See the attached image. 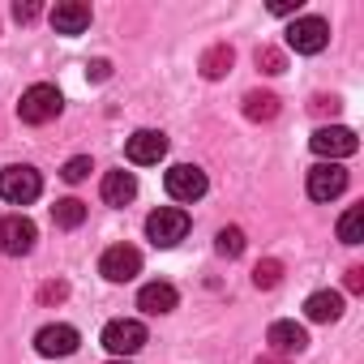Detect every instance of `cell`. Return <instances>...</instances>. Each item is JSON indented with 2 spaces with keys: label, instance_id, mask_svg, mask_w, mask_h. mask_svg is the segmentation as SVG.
<instances>
[{
  "label": "cell",
  "instance_id": "1",
  "mask_svg": "<svg viewBox=\"0 0 364 364\" xmlns=\"http://www.w3.org/2000/svg\"><path fill=\"white\" fill-rule=\"evenodd\" d=\"M146 236H150V245L171 249V245H180V240L189 236V215L180 210V206H159V210L146 219Z\"/></svg>",
  "mask_w": 364,
  "mask_h": 364
},
{
  "label": "cell",
  "instance_id": "2",
  "mask_svg": "<svg viewBox=\"0 0 364 364\" xmlns=\"http://www.w3.org/2000/svg\"><path fill=\"white\" fill-rule=\"evenodd\" d=\"M103 347H107L116 360H129V355H137V351L146 347V326H141L137 317H116V321L103 326Z\"/></svg>",
  "mask_w": 364,
  "mask_h": 364
},
{
  "label": "cell",
  "instance_id": "3",
  "mask_svg": "<svg viewBox=\"0 0 364 364\" xmlns=\"http://www.w3.org/2000/svg\"><path fill=\"white\" fill-rule=\"evenodd\" d=\"M60 107H65L60 90H56V86H48V82H39V86H31V90L22 95L18 116H22L26 124H48V120H56V116H60Z\"/></svg>",
  "mask_w": 364,
  "mask_h": 364
},
{
  "label": "cell",
  "instance_id": "4",
  "mask_svg": "<svg viewBox=\"0 0 364 364\" xmlns=\"http://www.w3.org/2000/svg\"><path fill=\"white\" fill-rule=\"evenodd\" d=\"M43 193V180L35 167H5L0 171V198L14 202V206H31Z\"/></svg>",
  "mask_w": 364,
  "mask_h": 364
},
{
  "label": "cell",
  "instance_id": "5",
  "mask_svg": "<svg viewBox=\"0 0 364 364\" xmlns=\"http://www.w3.org/2000/svg\"><path fill=\"white\" fill-rule=\"evenodd\" d=\"M326 43H330L326 18H296V22L287 26V48H291L296 56H317V52H326Z\"/></svg>",
  "mask_w": 364,
  "mask_h": 364
},
{
  "label": "cell",
  "instance_id": "6",
  "mask_svg": "<svg viewBox=\"0 0 364 364\" xmlns=\"http://www.w3.org/2000/svg\"><path fill=\"white\" fill-rule=\"evenodd\" d=\"M35 240H39V232H35V223L26 215H5L0 219V253L5 257H26L35 249Z\"/></svg>",
  "mask_w": 364,
  "mask_h": 364
},
{
  "label": "cell",
  "instance_id": "7",
  "mask_svg": "<svg viewBox=\"0 0 364 364\" xmlns=\"http://www.w3.org/2000/svg\"><path fill=\"white\" fill-rule=\"evenodd\" d=\"M163 185H167V198H176V202H198L206 193V171L193 163H176L163 176Z\"/></svg>",
  "mask_w": 364,
  "mask_h": 364
},
{
  "label": "cell",
  "instance_id": "8",
  "mask_svg": "<svg viewBox=\"0 0 364 364\" xmlns=\"http://www.w3.org/2000/svg\"><path fill=\"white\" fill-rule=\"evenodd\" d=\"M309 146H313V154H321V159H330V163H338V159H351V154L360 150L355 133H351V129H343V124L317 129V133L309 137Z\"/></svg>",
  "mask_w": 364,
  "mask_h": 364
},
{
  "label": "cell",
  "instance_id": "9",
  "mask_svg": "<svg viewBox=\"0 0 364 364\" xmlns=\"http://www.w3.org/2000/svg\"><path fill=\"white\" fill-rule=\"evenodd\" d=\"M99 274H103L107 283H129V279L141 274V253H137L133 245H112V249L99 257Z\"/></svg>",
  "mask_w": 364,
  "mask_h": 364
},
{
  "label": "cell",
  "instance_id": "10",
  "mask_svg": "<svg viewBox=\"0 0 364 364\" xmlns=\"http://www.w3.org/2000/svg\"><path fill=\"white\" fill-rule=\"evenodd\" d=\"M77 343H82V334H77L73 326H65V321L43 326V330L35 334V351H39V355H48V360H56V355H73V351H77Z\"/></svg>",
  "mask_w": 364,
  "mask_h": 364
},
{
  "label": "cell",
  "instance_id": "11",
  "mask_svg": "<svg viewBox=\"0 0 364 364\" xmlns=\"http://www.w3.org/2000/svg\"><path fill=\"white\" fill-rule=\"evenodd\" d=\"M343 189H347V171L338 163H317L309 171V198L313 202H334Z\"/></svg>",
  "mask_w": 364,
  "mask_h": 364
},
{
  "label": "cell",
  "instance_id": "12",
  "mask_svg": "<svg viewBox=\"0 0 364 364\" xmlns=\"http://www.w3.org/2000/svg\"><path fill=\"white\" fill-rule=\"evenodd\" d=\"M124 154H129V163L150 167V163H159V159L167 154V137H163L159 129H137V133L124 141Z\"/></svg>",
  "mask_w": 364,
  "mask_h": 364
},
{
  "label": "cell",
  "instance_id": "13",
  "mask_svg": "<svg viewBox=\"0 0 364 364\" xmlns=\"http://www.w3.org/2000/svg\"><path fill=\"white\" fill-rule=\"evenodd\" d=\"M266 343H270V351L274 355H300L304 347H309V334H304V326H296V321H274L270 330H266Z\"/></svg>",
  "mask_w": 364,
  "mask_h": 364
},
{
  "label": "cell",
  "instance_id": "14",
  "mask_svg": "<svg viewBox=\"0 0 364 364\" xmlns=\"http://www.w3.org/2000/svg\"><path fill=\"white\" fill-rule=\"evenodd\" d=\"M52 26H56V35H82L90 26V5H82V0H60L52 9Z\"/></svg>",
  "mask_w": 364,
  "mask_h": 364
},
{
  "label": "cell",
  "instance_id": "15",
  "mask_svg": "<svg viewBox=\"0 0 364 364\" xmlns=\"http://www.w3.org/2000/svg\"><path fill=\"white\" fill-rule=\"evenodd\" d=\"M176 304H180V296H176L171 283H146V287L137 291V309L150 313V317H163V313H171Z\"/></svg>",
  "mask_w": 364,
  "mask_h": 364
},
{
  "label": "cell",
  "instance_id": "16",
  "mask_svg": "<svg viewBox=\"0 0 364 364\" xmlns=\"http://www.w3.org/2000/svg\"><path fill=\"white\" fill-rule=\"evenodd\" d=\"M99 193H103L107 206H129L137 198V180H133V171H107L103 185H99Z\"/></svg>",
  "mask_w": 364,
  "mask_h": 364
},
{
  "label": "cell",
  "instance_id": "17",
  "mask_svg": "<svg viewBox=\"0 0 364 364\" xmlns=\"http://www.w3.org/2000/svg\"><path fill=\"white\" fill-rule=\"evenodd\" d=\"M304 317L309 321H338L343 317V296L338 291H313L304 300Z\"/></svg>",
  "mask_w": 364,
  "mask_h": 364
},
{
  "label": "cell",
  "instance_id": "18",
  "mask_svg": "<svg viewBox=\"0 0 364 364\" xmlns=\"http://www.w3.org/2000/svg\"><path fill=\"white\" fill-rule=\"evenodd\" d=\"M232 65H236V52H232L228 43H215V48H206V56H202V73H206L210 82L228 77V73H232Z\"/></svg>",
  "mask_w": 364,
  "mask_h": 364
},
{
  "label": "cell",
  "instance_id": "19",
  "mask_svg": "<svg viewBox=\"0 0 364 364\" xmlns=\"http://www.w3.org/2000/svg\"><path fill=\"white\" fill-rule=\"evenodd\" d=\"M245 116L249 120H274L279 116V95L274 90H249L245 95Z\"/></svg>",
  "mask_w": 364,
  "mask_h": 364
},
{
  "label": "cell",
  "instance_id": "20",
  "mask_svg": "<svg viewBox=\"0 0 364 364\" xmlns=\"http://www.w3.org/2000/svg\"><path fill=\"white\" fill-rule=\"evenodd\" d=\"M52 219H56V228L73 232V228H82V223H86V202L65 198V202H56V206H52Z\"/></svg>",
  "mask_w": 364,
  "mask_h": 364
},
{
  "label": "cell",
  "instance_id": "21",
  "mask_svg": "<svg viewBox=\"0 0 364 364\" xmlns=\"http://www.w3.org/2000/svg\"><path fill=\"white\" fill-rule=\"evenodd\" d=\"M338 240H343V245H360V240H364V210H360V206H351V210L338 219Z\"/></svg>",
  "mask_w": 364,
  "mask_h": 364
},
{
  "label": "cell",
  "instance_id": "22",
  "mask_svg": "<svg viewBox=\"0 0 364 364\" xmlns=\"http://www.w3.org/2000/svg\"><path fill=\"white\" fill-rule=\"evenodd\" d=\"M279 279H283V262H274V257L257 262V270H253V287L270 291V287H279Z\"/></svg>",
  "mask_w": 364,
  "mask_h": 364
},
{
  "label": "cell",
  "instance_id": "23",
  "mask_svg": "<svg viewBox=\"0 0 364 364\" xmlns=\"http://www.w3.org/2000/svg\"><path fill=\"white\" fill-rule=\"evenodd\" d=\"M215 249H219L223 257H240V253H245V232H240V228H223V232L215 236Z\"/></svg>",
  "mask_w": 364,
  "mask_h": 364
},
{
  "label": "cell",
  "instance_id": "24",
  "mask_svg": "<svg viewBox=\"0 0 364 364\" xmlns=\"http://www.w3.org/2000/svg\"><path fill=\"white\" fill-rule=\"evenodd\" d=\"M257 69L262 73H283L287 69V56L279 48H257Z\"/></svg>",
  "mask_w": 364,
  "mask_h": 364
},
{
  "label": "cell",
  "instance_id": "25",
  "mask_svg": "<svg viewBox=\"0 0 364 364\" xmlns=\"http://www.w3.org/2000/svg\"><path fill=\"white\" fill-rule=\"evenodd\" d=\"M60 176H65V180H69V185H82V180H86V176H90V159H86V154H77V159H69V163H65V171H60Z\"/></svg>",
  "mask_w": 364,
  "mask_h": 364
},
{
  "label": "cell",
  "instance_id": "26",
  "mask_svg": "<svg viewBox=\"0 0 364 364\" xmlns=\"http://www.w3.org/2000/svg\"><path fill=\"white\" fill-rule=\"evenodd\" d=\"M300 5H304V0H274L270 14H274V18H291V14L300 18Z\"/></svg>",
  "mask_w": 364,
  "mask_h": 364
},
{
  "label": "cell",
  "instance_id": "27",
  "mask_svg": "<svg viewBox=\"0 0 364 364\" xmlns=\"http://www.w3.org/2000/svg\"><path fill=\"white\" fill-rule=\"evenodd\" d=\"M65 296H69V287H65V283H43V287H39V300H43V304L65 300Z\"/></svg>",
  "mask_w": 364,
  "mask_h": 364
},
{
  "label": "cell",
  "instance_id": "28",
  "mask_svg": "<svg viewBox=\"0 0 364 364\" xmlns=\"http://www.w3.org/2000/svg\"><path fill=\"white\" fill-rule=\"evenodd\" d=\"M347 291L351 296H364V266H351L347 270Z\"/></svg>",
  "mask_w": 364,
  "mask_h": 364
},
{
  "label": "cell",
  "instance_id": "29",
  "mask_svg": "<svg viewBox=\"0 0 364 364\" xmlns=\"http://www.w3.org/2000/svg\"><path fill=\"white\" fill-rule=\"evenodd\" d=\"M14 18H18V22H35V18H39V5H35V0H26V5L18 0V5H14Z\"/></svg>",
  "mask_w": 364,
  "mask_h": 364
},
{
  "label": "cell",
  "instance_id": "30",
  "mask_svg": "<svg viewBox=\"0 0 364 364\" xmlns=\"http://www.w3.org/2000/svg\"><path fill=\"white\" fill-rule=\"evenodd\" d=\"M90 77H95V82H107V77H112V65H107V60H90Z\"/></svg>",
  "mask_w": 364,
  "mask_h": 364
},
{
  "label": "cell",
  "instance_id": "31",
  "mask_svg": "<svg viewBox=\"0 0 364 364\" xmlns=\"http://www.w3.org/2000/svg\"><path fill=\"white\" fill-rule=\"evenodd\" d=\"M257 364H287V360H283V355H274V351H270V355H257Z\"/></svg>",
  "mask_w": 364,
  "mask_h": 364
},
{
  "label": "cell",
  "instance_id": "32",
  "mask_svg": "<svg viewBox=\"0 0 364 364\" xmlns=\"http://www.w3.org/2000/svg\"><path fill=\"white\" fill-rule=\"evenodd\" d=\"M107 364H129V360H107Z\"/></svg>",
  "mask_w": 364,
  "mask_h": 364
}]
</instances>
